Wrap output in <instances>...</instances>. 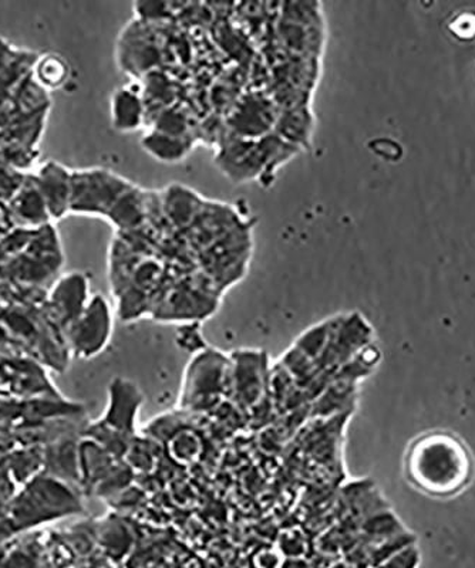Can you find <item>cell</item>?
Masks as SVG:
<instances>
[{
  "mask_svg": "<svg viewBox=\"0 0 475 568\" xmlns=\"http://www.w3.org/2000/svg\"><path fill=\"white\" fill-rule=\"evenodd\" d=\"M141 146L146 155L161 162V164H180L189 159L194 150L192 136H181L163 133V131L151 129L141 139Z\"/></svg>",
  "mask_w": 475,
  "mask_h": 568,
  "instance_id": "cell-8",
  "label": "cell"
},
{
  "mask_svg": "<svg viewBox=\"0 0 475 568\" xmlns=\"http://www.w3.org/2000/svg\"><path fill=\"white\" fill-rule=\"evenodd\" d=\"M449 32L463 42H469L475 39V12L474 10H463L452 19L448 24Z\"/></svg>",
  "mask_w": 475,
  "mask_h": 568,
  "instance_id": "cell-12",
  "label": "cell"
},
{
  "mask_svg": "<svg viewBox=\"0 0 475 568\" xmlns=\"http://www.w3.org/2000/svg\"><path fill=\"white\" fill-rule=\"evenodd\" d=\"M73 171L58 162H48L34 178V186L42 196L48 215L60 220L70 213V196H72Z\"/></svg>",
  "mask_w": 475,
  "mask_h": 568,
  "instance_id": "cell-5",
  "label": "cell"
},
{
  "mask_svg": "<svg viewBox=\"0 0 475 568\" xmlns=\"http://www.w3.org/2000/svg\"><path fill=\"white\" fill-rule=\"evenodd\" d=\"M275 133L251 140L232 135L222 142L216 152L215 164L222 174L235 184L251 181H264L274 178L285 162L291 161L296 152Z\"/></svg>",
  "mask_w": 475,
  "mask_h": 568,
  "instance_id": "cell-2",
  "label": "cell"
},
{
  "mask_svg": "<svg viewBox=\"0 0 475 568\" xmlns=\"http://www.w3.org/2000/svg\"><path fill=\"white\" fill-rule=\"evenodd\" d=\"M313 130V119L307 114L306 109H292L277 116L274 133L280 135L287 144L302 150L306 145L307 139H311Z\"/></svg>",
  "mask_w": 475,
  "mask_h": 568,
  "instance_id": "cell-10",
  "label": "cell"
},
{
  "mask_svg": "<svg viewBox=\"0 0 475 568\" xmlns=\"http://www.w3.org/2000/svg\"><path fill=\"white\" fill-rule=\"evenodd\" d=\"M403 471L407 484L418 494L449 499L472 485L475 460L458 435L448 430H428L408 444Z\"/></svg>",
  "mask_w": 475,
  "mask_h": 568,
  "instance_id": "cell-1",
  "label": "cell"
},
{
  "mask_svg": "<svg viewBox=\"0 0 475 568\" xmlns=\"http://www.w3.org/2000/svg\"><path fill=\"white\" fill-rule=\"evenodd\" d=\"M277 116L275 106L264 95L252 94L240 105L231 116L232 135L242 139L257 140L274 133Z\"/></svg>",
  "mask_w": 475,
  "mask_h": 568,
  "instance_id": "cell-4",
  "label": "cell"
},
{
  "mask_svg": "<svg viewBox=\"0 0 475 568\" xmlns=\"http://www.w3.org/2000/svg\"><path fill=\"white\" fill-rule=\"evenodd\" d=\"M161 205H163V211L170 223H173L179 230L194 225L195 220H199L202 206L200 196L189 187L181 185L166 187Z\"/></svg>",
  "mask_w": 475,
  "mask_h": 568,
  "instance_id": "cell-9",
  "label": "cell"
},
{
  "mask_svg": "<svg viewBox=\"0 0 475 568\" xmlns=\"http://www.w3.org/2000/svg\"><path fill=\"white\" fill-rule=\"evenodd\" d=\"M131 185L133 182L111 170L73 171L70 213L108 220L111 210Z\"/></svg>",
  "mask_w": 475,
  "mask_h": 568,
  "instance_id": "cell-3",
  "label": "cell"
},
{
  "mask_svg": "<svg viewBox=\"0 0 475 568\" xmlns=\"http://www.w3.org/2000/svg\"><path fill=\"white\" fill-rule=\"evenodd\" d=\"M149 211V195L140 186L133 184L111 210L108 221L121 233L133 232L144 225Z\"/></svg>",
  "mask_w": 475,
  "mask_h": 568,
  "instance_id": "cell-7",
  "label": "cell"
},
{
  "mask_svg": "<svg viewBox=\"0 0 475 568\" xmlns=\"http://www.w3.org/2000/svg\"><path fill=\"white\" fill-rule=\"evenodd\" d=\"M110 116L111 126L120 134H134L143 129L149 119V110L140 84H125L113 91Z\"/></svg>",
  "mask_w": 475,
  "mask_h": 568,
  "instance_id": "cell-6",
  "label": "cell"
},
{
  "mask_svg": "<svg viewBox=\"0 0 475 568\" xmlns=\"http://www.w3.org/2000/svg\"><path fill=\"white\" fill-rule=\"evenodd\" d=\"M34 79L44 90L62 89L70 78V65L62 55L48 53L40 55L33 68Z\"/></svg>",
  "mask_w": 475,
  "mask_h": 568,
  "instance_id": "cell-11",
  "label": "cell"
}]
</instances>
